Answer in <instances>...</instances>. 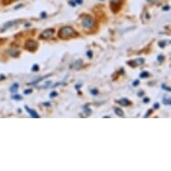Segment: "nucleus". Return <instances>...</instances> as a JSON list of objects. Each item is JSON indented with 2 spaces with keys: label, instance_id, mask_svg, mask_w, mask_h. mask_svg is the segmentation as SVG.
Here are the masks:
<instances>
[{
  "label": "nucleus",
  "instance_id": "9d476101",
  "mask_svg": "<svg viewBox=\"0 0 171 171\" xmlns=\"http://www.w3.org/2000/svg\"><path fill=\"white\" fill-rule=\"evenodd\" d=\"M82 65V59H78V60H76L74 64L71 65L70 68H71V69H79V68L81 67Z\"/></svg>",
  "mask_w": 171,
  "mask_h": 171
},
{
  "label": "nucleus",
  "instance_id": "a878e982",
  "mask_svg": "<svg viewBox=\"0 0 171 171\" xmlns=\"http://www.w3.org/2000/svg\"><path fill=\"white\" fill-rule=\"evenodd\" d=\"M32 92V89H26V90L24 91L23 93H24L25 95H29V94H31Z\"/></svg>",
  "mask_w": 171,
  "mask_h": 171
},
{
  "label": "nucleus",
  "instance_id": "bb28decb",
  "mask_svg": "<svg viewBox=\"0 0 171 171\" xmlns=\"http://www.w3.org/2000/svg\"><path fill=\"white\" fill-rule=\"evenodd\" d=\"M151 113H152V110H151V109H149V110L147 111V113L145 114V115H144V118H149Z\"/></svg>",
  "mask_w": 171,
  "mask_h": 171
},
{
  "label": "nucleus",
  "instance_id": "20e7f679",
  "mask_svg": "<svg viewBox=\"0 0 171 171\" xmlns=\"http://www.w3.org/2000/svg\"><path fill=\"white\" fill-rule=\"evenodd\" d=\"M54 32H55V30L52 29V28H49V29H47L44 32H42L39 34V39H49L54 35Z\"/></svg>",
  "mask_w": 171,
  "mask_h": 171
},
{
  "label": "nucleus",
  "instance_id": "1a4fd4ad",
  "mask_svg": "<svg viewBox=\"0 0 171 171\" xmlns=\"http://www.w3.org/2000/svg\"><path fill=\"white\" fill-rule=\"evenodd\" d=\"M7 53L9 54L10 56H12V58H16L20 56V51L17 49H8Z\"/></svg>",
  "mask_w": 171,
  "mask_h": 171
},
{
  "label": "nucleus",
  "instance_id": "393cba45",
  "mask_svg": "<svg viewBox=\"0 0 171 171\" xmlns=\"http://www.w3.org/2000/svg\"><path fill=\"white\" fill-rule=\"evenodd\" d=\"M139 83H140V80H134V82H133V83H132V85H133V86L134 87H136V86H138V85H139Z\"/></svg>",
  "mask_w": 171,
  "mask_h": 171
},
{
  "label": "nucleus",
  "instance_id": "9b49d317",
  "mask_svg": "<svg viewBox=\"0 0 171 171\" xmlns=\"http://www.w3.org/2000/svg\"><path fill=\"white\" fill-rule=\"evenodd\" d=\"M19 89V83L18 82H15L11 85V87L9 88V91L12 92V93H16L17 91Z\"/></svg>",
  "mask_w": 171,
  "mask_h": 171
},
{
  "label": "nucleus",
  "instance_id": "72a5a7b5",
  "mask_svg": "<svg viewBox=\"0 0 171 171\" xmlns=\"http://www.w3.org/2000/svg\"><path fill=\"white\" fill-rule=\"evenodd\" d=\"M137 94H138V96H139V97H142V96L144 95V91H138V93H137Z\"/></svg>",
  "mask_w": 171,
  "mask_h": 171
},
{
  "label": "nucleus",
  "instance_id": "5701e85b",
  "mask_svg": "<svg viewBox=\"0 0 171 171\" xmlns=\"http://www.w3.org/2000/svg\"><path fill=\"white\" fill-rule=\"evenodd\" d=\"M157 59H158L159 62H163L165 60V56L163 55H159L158 58H157Z\"/></svg>",
  "mask_w": 171,
  "mask_h": 171
},
{
  "label": "nucleus",
  "instance_id": "ddd939ff",
  "mask_svg": "<svg viewBox=\"0 0 171 171\" xmlns=\"http://www.w3.org/2000/svg\"><path fill=\"white\" fill-rule=\"evenodd\" d=\"M170 43V41L169 40H166V39H164V40H160V41H159V47L160 48H161V49H164L167 45H168Z\"/></svg>",
  "mask_w": 171,
  "mask_h": 171
},
{
  "label": "nucleus",
  "instance_id": "4be33fe9",
  "mask_svg": "<svg viewBox=\"0 0 171 171\" xmlns=\"http://www.w3.org/2000/svg\"><path fill=\"white\" fill-rule=\"evenodd\" d=\"M90 92H91V95L96 96V95H98V94H99V90H98V89H91V90L90 91Z\"/></svg>",
  "mask_w": 171,
  "mask_h": 171
},
{
  "label": "nucleus",
  "instance_id": "f257e3e1",
  "mask_svg": "<svg viewBox=\"0 0 171 171\" xmlns=\"http://www.w3.org/2000/svg\"><path fill=\"white\" fill-rule=\"evenodd\" d=\"M78 33L75 32V30L71 26H65L62 27L58 32V38L61 39H68L70 38H76L78 37Z\"/></svg>",
  "mask_w": 171,
  "mask_h": 171
},
{
  "label": "nucleus",
  "instance_id": "f8f14e48",
  "mask_svg": "<svg viewBox=\"0 0 171 171\" xmlns=\"http://www.w3.org/2000/svg\"><path fill=\"white\" fill-rule=\"evenodd\" d=\"M51 75H46V76H41V77H39V78H38V79H36L35 81H33V82H30V83H28V85H34V84H36V83H39L40 81H42V79H45V78H47V77H49V76H50Z\"/></svg>",
  "mask_w": 171,
  "mask_h": 171
},
{
  "label": "nucleus",
  "instance_id": "412c9836",
  "mask_svg": "<svg viewBox=\"0 0 171 171\" xmlns=\"http://www.w3.org/2000/svg\"><path fill=\"white\" fill-rule=\"evenodd\" d=\"M161 88H162L163 90L167 91H171V88H170V87H168V86H167V85H166V84H164V83H162V84H161Z\"/></svg>",
  "mask_w": 171,
  "mask_h": 171
},
{
  "label": "nucleus",
  "instance_id": "dca6fc26",
  "mask_svg": "<svg viewBox=\"0 0 171 171\" xmlns=\"http://www.w3.org/2000/svg\"><path fill=\"white\" fill-rule=\"evenodd\" d=\"M83 111H84V113L86 114L87 116H90L91 114V109L87 106V105H85V106H83Z\"/></svg>",
  "mask_w": 171,
  "mask_h": 171
},
{
  "label": "nucleus",
  "instance_id": "2f4dec72",
  "mask_svg": "<svg viewBox=\"0 0 171 171\" xmlns=\"http://www.w3.org/2000/svg\"><path fill=\"white\" fill-rule=\"evenodd\" d=\"M6 41V39H3V38H0V45H3L5 44V42Z\"/></svg>",
  "mask_w": 171,
  "mask_h": 171
},
{
  "label": "nucleus",
  "instance_id": "473e14b6",
  "mask_svg": "<svg viewBox=\"0 0 171 171\" xmlns=\"http://www.w3.org/2000/svg\"><path fill=\"white\" fill-rule=\"evenodd\" d=\"M110 3H117V4H121L122 0H110Z\"/></svg>",
  "mask_w": 171,
  "mask_h": 171
},
{
  "label": "nucleus",
  "instance_id": "ea45409f",
  "mask_svg": "<svg viewBox=\"0 0 171 171\" xmlns=\"http://www.w3.org/2000/svg\"><path fill=\"white\" fill-rule=\"evenodd\" d=\"M169 6H164L163 7V11H167V10H169Z\"/></svg>",
  "mask_w": 171,
  "mask_h": 171
},
{
  "label": "nucleus",
  "instance_id": "f3484780",
  "mask_svg": "<svg viewBox=\"0 0 171 171\" xmlns=\"http://www.w3.org/2000/svg\"><path fill=\"white\" fill-rule=\"evenodd\" d=\"M151 74L148 72V71H144V72H141L140 74V78H148L150 77Z\"/></svg>",
  "mask_w": 171,
  "mask_h": 171
},
{
  "label": "nucleus",
  "instance_id": "b1692460",
  "mask_svg": "<svg viewBox=\"0 0 171 171\" xmlns=\"http://www.w3.org/2000/svg\"><path fill=\"white\" fill-rule=\"evenodd\" d=\"M86 55H87V56H88L89 58H92V56H93V53H92L91 50H88L86 52Z\"/></svg>",
  "mask_w": 171,
  "mask_h": 171
},
{
  "label": "nucleus",
  "instance_id": "58836bf2",
  "mask_svg": "<svg viewBox=\"0 0 171 171\" xmlns=\"http://www.w3.org/2000/svg\"><path fill=\"white\" fill-rule=\"evenodd\" d=\"M20 7H23V5H22V4H20V5H18V6H15V10H17V9H19Z\"/></svg>",
  "mask_w": 171,
  "mask_h": 171
},
{
  "label": "nucleus",
  "instance_id": "2eb2a0df",
  "mask_svg": "<svg viewBox=\"0 0 171 171\" xmlns=\"http://www.w3.org/2000/svg\"><path fill=\"white\" fill-rule=\"evenodd\" d=\"M11 98L13 99H15V101H22V99H23V96H21L20 94H17V92L16 93H13L11 96Z\"/></svg>",
  "mask_w": 171,
  "mask_h": 171
},
{
  "label": "nucleus",
  "instance_id": "f704fd0d",
  "mask_svg": "<svg viewBox=\"0 0 171 171\" xmlns=\"http://www.w3.org/2000/svg\"><path fill=\"white\" fill-rule=\"evenodd\" d=\"M147 1L149 3H151V4H154V3H157V2H159L160 0H147Z\"/></svg>",
  "mask_w": 171,
  "mask_h": 171
},
{
  "label": "nucleus",
  "instance_id": "7c9ffc66",
  "mask_svg": "<svg viewBox=\"0 0 171 171\" xmlns=\"http://www.w3.org/2000/svg\"><path fill=\"white\" fill-rule=\"evenodd\" d=\"M73 1H74L76 5H82V0H73Z\"/></svg>",
  "mask_w": 171,
  "mask_h": 171
},
{
  "label": "nucleus",
  "instance_id": "0eeeda50",
  "mask_svg": "<svg viewBox=\"0 0 171 171\" xmlns=\"http://www.w3.org/2000/svg\"><path fill=\"white\" fill-rule=\"evenodd\" d=\"M117 103L122 107H128V106L131 105V101L126 98H122V99H118V101H117Z\"/></svg>",
  "mask_w": 171,
  "mask_h": 171
},
{
  "label": "nucleus",
  "instance_id": "a211bd4d",
  "mask_svg": "<svg viewBox=\"0 0 171 171\" xmlns=\"http://www.w3.org/2000/svg\"><path fill=\"white\" fill-rule=\"evenodd\" d=\"M162 101H163V104L166 105V106L171 104V99H170V98H163Z\"/></svg>",
  "mask_w": 171,
  "mask_h": 171
},
{
  "label": "nucleus",
  "instance_id": "a19ab883",
  "mask_svg": "<svg viewBox=\"0 0 171 171\" xmlns=\"http://www.w3.org/2000/svg\"><path fill=\"white\" fill-rule=\"evenodd\" d=\"M80 88H81V84H80V85H79V84H76V85H75V89H76V90H79Z\"/></svg>",
  "mask_w": 171,
  "mask_h": 171
},
{
  "label": "nucleus",
  "instance_id": "79ce46f5",
  "mask_svg": "<svg viewBox=\"0 0 171 171\" xmlns=\"http://www.w3.org/2000/svg\"><path fill=\"white\" fill-rule=\"evenodd\" d=\"M31 26V23H25V27H29Z\"/></svg>",
  "mask_w": 171,
  "mask_h": 171
},
{
  "label": "nucleus",
  "instance_id": "e433bc0d",
  "mask_svg": "<svg viewBox=\"0 0 171 171\" xmlns=\"http://www.w3.org/2000/svg\"><path fill=\"white\" fill-rule=\"evenodd\" d=\"M43 106H45V107H50L51 106V103L50 102H45V103H43Z\"/></svg>",
  "mask_w": 171,
  "mask_h": 171
},
{
  "label": "nucleus",
  "instance_id": "37998d69",
  "mask_svg": "<svg viewBox=\"0 0 171 171\" xmlns=\"http://www.w3.org/2000/svg\"><path fill=\"white\" fill-rule=\"evenodd\" d=\"M4 31H5V30H2V31H1V30H0V32H3Z\"/></svg>",
  "mask_w": 171,
  "mask_h": 171
},
{
  "label": "nucleus",
  "instance_id": "4c0bfd02",
  "mask_svg": "<svg viewBox=\"0 0 171 171\" xmlns=\"http://www.w3.org/2000/svg\"><path fill=\"white\" fill-rule=\"evenodd\" d=\"M6 79V76L4 75H0V81H3Z\"/></svg>",
  "mask_w": 171,
  "mask_h": 171
},
{
  "label": "nucleus",
  "instance_id": "7ed1b4c3",
  "mask_svg": "<svg viewBox=\"0 0 171 171\" xmlns=\"http://www.w3.org/2000/svg\"><path fill=\"white\" fill-rule=\"evenodd\" d=\"M38 47H39L38 42L34 39H28L24 44V49L31 52H35Z\"/></svg>",
  "mask_w": 171,
  "mask_h": 171
},
{
  "label": "nucleus",
  "instance_id": "423d86ee",
  "mask_svg": "<svg viewBox=\"0 0 171 171\" xmlns=\"http://www.w3.org/2000/svg\"><path fill=\"white\" fill-rule=\"evenodd\" d=\"M21 22H23V20H21V19L9 21V22L6 23L4 24V29H9V28H12V27H13V26L17 25V24H18V23H20Z\"/></svg>",
  "mask_w": 171,
  "mask_h": 171
},
{
  "label": "nucleus",
  "instance_id": "6e6552de",
  "mask_svg": "<svg viewBox=\"0 0 171 171\" xmlns=\"http://www.w3.org/2000/svg\"><path fill=\"white\" fill-rule=\"evenodd\" d=\"M24 108H25V110L30 114V116L32 117V118H39V114L35 111V110H33V109H32V108H30L29 107H28L27 105H25L24 106Z\"/></svg>",
  "mask_w": 171,
  "mask_h": 171
},
{
  "label": "nucleus",
  "instance_id": "f03ea898",
  "mask_svg": "<svg viewBox=\"0 0 171 171\" xmlns=\"http://www.w3.org/2000/svg\"><path fill=\"white\" fill-rule=\"evenodd\" d=\"M82 27L86 28V29H91L92 28L95 24V20L93 17L90 16V15H85L82 18V22H81Z\"/></svg>",
  "mask_w": 171,
  "mask_h": 171
},
{
  "label": "nucleus",
  "instance_id": "cd10ccee",
  "mask_svg": "<svg viewBox=\"0 0 171 171\" xmlns=\"http://www.w3.org/2000/svg\"><path fill=\"white\" fill-rule=\"evenodd\" d=\"M49 87H51V82H47L45 83V85H43V88H49Z\"/></svg>",
  "mask_w": 171,
  "mask_h": 171
},
{
  "label": "nucleus",
  "instance_id": "6ab92c4d",
  "mask_svg": "<svg viewBox=\"0 0 171 171\" xmlns=\"http://www.w3.org/2000/svg\"><path fill=\"white\" fill-rule=\"evenodd\" d=\"M39 69V65L38 64H34L32 65V72H38Z\"/></svg>",
  "mask_w": 171,
  "mask_h": 171
},
{
  "label": "nucleus",
  "instance_id": "4468645a",
  "mask_svg": "<svg viewBox=\"0 0 171 171\" xmlns=\"http://www.w3.org/2000/svg\"><path fill=\"white\" fill-rule=\"evenodd\" d=\"M114 111H115V113L117 114V116H118L120 118L124 117V115H125L124 111L121 108H114Z\"/></svg>",
  "mask_w": 171,
  "mask_h": 171
},
{
  "label": "nucleus",
  "instance_id": "39448f33",
  "mask_svg": "<svg viewBox=\"0 0 171 171\" xmlns=\"http://www.w3.org/2000/svg\"><path fill=\"white\" fill-rule=\"evenodd\" d=\"M144 62H145L144 58H138L134 59V60L127 61V65H129L132 67H136V66H139V65H141L142 64H144Z\"/></svg>",
  "mask_w": 171,
  "mask_h": 171
},
{
  "label": "nucleus",
  "instance_id": "c85d7f7f",
  "mask_svg": "<svg viewBox=\"0 0 171 171\" xmlns=\"http://www.w3.org/2000/svg\"><path fill=\"white\" fill-rule=\"evenodd\" d=\"M47 17V13H46V12H42L41 13H40V18H46Z\"/></svg>",
  "mask_w": 171,
  "mask_h": 171
},
{
  "label": "nucleus",
  "instance_id": "c9c22d12",
  "mask_svg": "<svg viewBox=\"0 0 171 171\" xmlns=\"http://www.w3.org/2000/svg\"><path fill=\"white\" fill-rule=\"evenodd\" d=\"M144 103H149L150 102V98H144Z\"/></svg>",
  "mask_w": 171,
  "mask_h": 171
},
{
  "label": "nucleus",
  "instance_id": "aec40b11",
  "mask_svg": "<svg viewBox=\"0 0 171 171\" xmlns=\"http://www.w3.org/2000/svg\"><path fill=\"white\" fill-rule=\"evenodd\" d=\"M58 92H56V91H51V92H50V94H49V98H50V99H53V98L58 97Z\"/></svg>",
  "mask_w": 171,
  "mask_h": 171
},
{
  "label": "nucleus",
  "instance_id": "c756f323",
  "mask_svg": "<svg viewBox=\"0 0 171 171\" xmlns=\"http://www.w3.org/2000/svg\"><path fill=\"white\" fill-rule=\"evenodd\" d=\"M153 108H154V109H159V108H160V104H159L158 102L154 103V105H153Z\"/></svg>",
  "mask_w": 171,
  "mask_h": 171
}]
</instances>
